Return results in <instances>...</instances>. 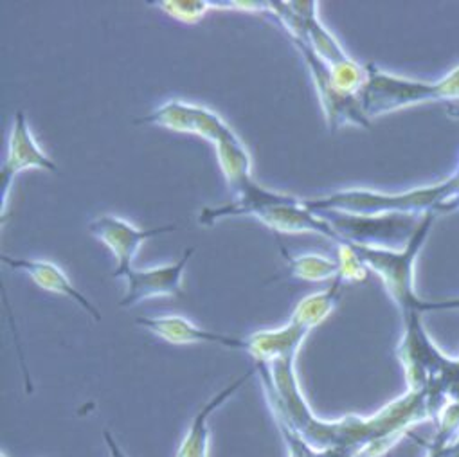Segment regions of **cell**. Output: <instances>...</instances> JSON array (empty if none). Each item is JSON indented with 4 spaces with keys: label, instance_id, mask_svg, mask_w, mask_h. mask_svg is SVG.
<instances>
[{
    "label": "cell",
    "instance_id": "1",
    "mask_svg": "<svg viewBox=\"0 0 459 457\" xmlns=\"http://www.w3.org/2000/svg\"><path fill=\"white\" fill-rule=\"evenodd\" d=\"M303 202L310 212L339 211L364 216L391 212L425 216L429 212H436L441 216L459 211V169H455L452 177L441 182L402 193H382L375 189L351 187L332 193L325 198Z\"/></svg>",
    "mask_w": 459,
    "mask_h": 457
},
{
    "label": "cell",
    "instance_id": "2",
    "mask_svg": "<svg viewBox=\"0 0 459 457\" xmlns=\"http://www.w3.org/2000/svg\"><path fill=\"white\" fill-rule=\"evenodd\" d=\"M403 319V335L396 348V357L403 367L407 391L425 392L434 412V421L445 407V396L459 373V357H450L439 349L423 324L420 312Z\"/></svg>",
    "mask_w": 459,
    "mask_h": 457
},
{
    "label": "cell",
    "instance_id": "3",
    "mask_svg": "<svg viewBox=\"0 0 459 457\" xmlns=\"http://www.w3.org/2000/svg\"><path fill=\"white\" fill-rule=\"evenodd\" d=\"M317 3H271L269 15L274 17L292 40L310 46L330 67L339 91L359 94L368 80L366 67L348 56L337 39L317 19Z\"/></svg>",
    "mask_w": 459,
    "mask_h": 457
},
{
    "label": "cell",
    "instance_id": "4",
    "mask_svg": "<svg viewBox=\"0 0 459 457\" xmlns=\"http://www.w3.org/2000/svg\"><path fill=\"white\" fill-rule=\"evenodd\" d=\"M366 73L368 80L359 98L362 112L369 121L416 105L459 101V65L437 82L396 76L378 69L375 64L366 65Z\"/></svg>",
    "mask_w": 459,
    "mask_h": 457
},
{
    "label": "cell",
    "instance_id": "5",
    "mask_svg": "<svg viewBox=\"0 0 459 457\" xmlns=\"http://www.w3.org/2000/svg\"><path fill=\"white\" fill-rule=\"evenodd\" d=\"M436 220H437L436 212L425 214L416 235L402 251L360 247V246L348 244L357 253V256L364 262L368 271L375 272L382 280L389 297L398 306L402 317L420 312V306L423 303V299L418 296L414 287V267Z\"/></svg>",
    "mask_w": 459,
    "mask_h": 457
},
{
    "label": "cell",
    "instance_id": "6",
    "mask_svg": "<svg viewBox=\"0 0 459 457\" xmlns=\"http://www.w3.org/2000/svg\"><path fill=\"white\" fill-rule=\"evenodd\" d=\"M316 216L326 220L339 237V244L360 247L402 251L416 235L423 220L420 214H350L339 211H319Z\"/></svg>",
    "mask_w": 459,
    "mask_h": 457
},
{
    "label": "cell",
    "instance_id": "7",
    "mask_svg": "<svg viewBox=\"0 0 459 457\" xmlns=\"http://www.w3.org/2000/svg\"><path fill=\"white\" fill-rule=\"evenodd\" d=\"M292 42L303 55V58L312 73L314 83L319 92L321 105L325 108V116H326L330 132L335 134L339 128H342L346 125L369 128L371 121L362 112L359 94H346V92L339 91L332 78L330 67L316 55V51L303 42H298V40H292Z\"/></svg>",
    "mask_w": 459,
    "mask_h": 457
},
{
    "label": "cell",
    "instance_id": "8",
    "mask_svg": "<svg viewBox=\"0 0 459 457\" xmlns=\"http://www.w3.org/2000/svg\"><path fill=\"white\" fill-rule=\"evenodd\" d=\"M135 125H157L173 132L195 134L212 142L214 148L237 135L212 110L200 105L184 103L180 99H171L164 103L150 116L137 119Z\"/></svg>",
    "mask_w": 459,
    "mask_h": 457
},
{
    "label": "cell",
    "instance_id": "9",
    "mask_svg": "<svg viewBox=\"0 0 459 457\" xmlns=\"http://www.w3.org/2000/svg\"><path fill=\"white\" fill-rule=\"evenodd\" d=\"M26 169H46L51 173H58V166L39 146L24 112L19 110L13 119L8 153L3 160V168H0V212H3V216L6 214L13 180Z\"/></svg>",
    "mask_w": 459,
    "mask_h": 457
},
{
    "label": "cell",
    "instance_id": "10",
    "mask_svg": "<svg viewBox=\"0 0 459 457\" xmlns=\"http://www.w3.org/2000/svg\"><path fill=\"white\" fill-rule=\"evenodd\" d=\"M175 228H177V225H162V227H155V228H137L130 221H126L119 216H112V214H103V216L96 218L94 221H91V225H89L91 235L94 238H98L100 242H103L117 260V267L112 272V278H125L134 269L132 263L135 260V254L139 253L141 246L146 240L155 238L164 233H171V231H175Z\"/></svg>",
    "mask_w": 459,
    "mask_h": 457
},
{
    "label": "cell",
    "instance_id": "11",
    "mask_svg": "<svg viewBox=\"0 0 459 457\" xmlns=\"http://www.w3.org/2000/svg\"><path fill=\"white\" fill-rule=\"evenodd\" d=\"M193 253H195V247H189L184 253V256L173 265H164V267L148 269V271L132 269L125 276L128 289L125 297L119 301V306L130 308L146 299L160 297V296L182 297V276Z\"/></svg>",
    "mask_w": 459,
    "mask_h": 457
},
{
    "label": "cell",
    "instance_id": "12",
    "mask_svg": "<svg viewBox=\"0 0 459 457\" xmlns=\"http://www.w3.org/2000/svg\"><path fill=\"white\" fill-rule=\"evenodd\" d=\"M135 324L152 332L153 335L164 339L169 344H195V342H211L220 344L223 348L247 351L246 339L227 337L221 333L207 332L200 326H195L191 321L180 315H160V317H139Z\"/></svg>",
    "mask_w": 459,
    "mask_h": 457
},
{
    "label": "cell",
    "instance_id": "13",
    "mask_svg": "<svg viewBox=\"0 0 459 457\" xmlns=\"http://www.w3.org/2000/svg\"><path fill=\"white\" fill-rule=\"evenodd\" d=\"M3 263H6L12 271H19V272H26L40 289L53 292V294H60L65 297H71L73 301H76L85 312H89L92 315V319L101 321V314L98 312V308L87 301V297H83L82 292H78L71 280L67 278V274L55 265L53 262H46V260H26V258H12L3 254Z\"/></svg>",
    "mask_w": 459,
    "mask_h": 457
},
{
    "label": "cell",
    "instance_id": "14",
    "mask_svg": "<svg viewBox=\"0 0 459 457\" xmlns=\"http://www.w3.org/2000/svg\"><path fill=\"white\" fill-rule=\"evenodd\" d=\"M256 375V367L251 369L249 373H246L242 378H238L237 382H233L231 385H227L225 389H221L218 394H214L200 410L198 414L193 418V423L184 437V441L180 443L177 455L175 457H209V441H211V430L207 427L209 418L212 416V412L216 409H220L229 398H231L240 387H244V384Z\"/></svg>",
    "mask_w": 459,
    "mask_h": 457
},
{
    "label": "cell",
    "instance_id": "15",
    "mask_svg": "<svg viewBox=\"0 0 459 457\" xmlns=\"http://www.w3.org/2000/svg\"><path fill=\"white\" fill-rule=\"evenodd\" d=\"M281 254L287 260V274L280 278H294L303 281H328L337 280L339 276V263L317 254H303V256H290L283 247Z\"/></svg>",
    "mask_w": 459,
    "mask_h": 457
},
{
    "label": "cell",
    "instance_id": "16",
    "mask_svg": "<svg viewBox=\"0 0 459 457\" xmlns=\"http://www.w3.org/2000/svg\"><path fill=\"white\" fill-rule=\"evenodd\" d=\"M152 4L162 8L168 15L184 24H195L211 8H214V4L207 3V0H184V3L182 0H157V3Z\"/></svg>",
    "mask_w": 459,
    "mask_h": 457
},
{
    "label": "cell",
    "instance_id": "17",
    "mask_svg": "<svg viewBox=\"0 0 459 457\" xmlns=\"http://www.w3.org/2000/svg\"><path fill=\"white\" fill-rule=\"evenodd\" d=\"M337 263H339L337 280H341L342 283H351V281L359 283L368 278V267L348 244H339Z\"/></svg>",
    "mask_w": 459,
    "mask_h": 457
},
{
    "label": "cell",
    "instance_id": "18",
    "mask_svg": "<svg viewBox=\"0 0 459 457\" xmlns=\"http://www.w3.org/2000/svg\"><path fill=\"white\" fill-rule=\"evenodd\" d=\"M420 312L421 314H427V312H459V297L439 299V301L423 299V303L420 306Z\"/></svg>",
    "mask_w": 459,
    "mask_h": 457
},
{
    "label": "cell",
    "instance_id": "19",
    "mask_svg": "<svg viewBox=\"0 0 459 457\" xmlns=\"http://www.w3.org/2000/svg\"><path fill=\"white\" fill-rule=\"evenodd\" d=\"M105 443L108 446V452H110V457H128L123 448L116 443V439L112 437V434L108 430H105ZM3 457H8V455H3Z\"/></svg>",
    "mask_w": 459,
    "mask_h": 457
},
{
    "label": "cell",
    "instance_id": "20",
    "mask_svg": "<svg viewBox=\"0 0 459 457\" xmlns=\"http://www.w3.org/2000/svg\"><path fill=\"white\" fill-rule=\"evenodd\" d=\"M446 457H459V435H457L455 441L446 448Z\"/></svg>",
    "mask_w": 459,
    "mask_h": 457
},
{
    "label": "cell",
    "instance_id": "21",
    "mask_svg": "<svg viewBox=\"0 0 459 457\" xmlns=\"http://www.w3.org/2000/svg\"><path fill=\"white\" fill-rule=\"evenodd\" d=\"M457 169H459V166H457Z\"/></svg>",
    "mask_w": 459,
    "mask_h": 457
}]
</instances>
